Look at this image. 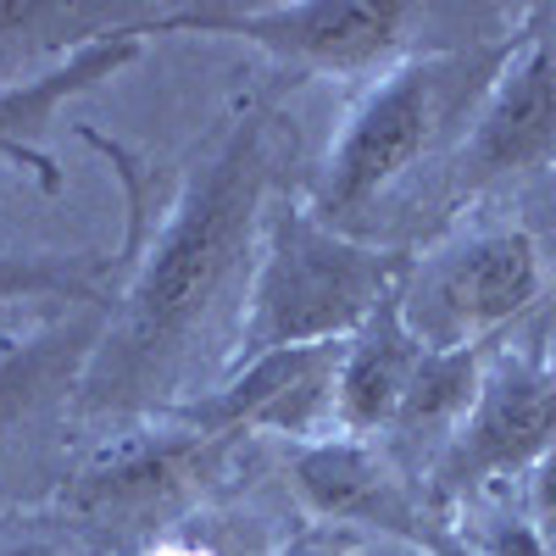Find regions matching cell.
Instances as JSON below:
<instances>
[{
  "label": "cell",
  "instance_id": "6da1fadb",
  "mask_svg": "<svg viewBox=\"0 0 556 556\" xmlns=\"http://www.w3.org/2000/svg\"><path fill=\"white\" fill-rule=\"evenodd\" d=\"M278 156L285 117L267 101H240L195 151L162 223L146 228V206L134 201L128 267L112 262V312L78 379V412H167L217 323L235 306L245 317Z\"/></svg>",
  "mask_w": 556,
  "mask_h": 556
},
{
  "label": "cell",
  "instance_id": "7a4b0ae2",
  "mask_svg": "<svg viewBox=\"0 0 556 556\" xmlns=\"http://www.w3.org/2000/svg\"><path fill=\"white\" fill-rule=\"evenodd\" d=\"M406 273H412L406 251L367 245L345 228L323 223L312 201L273 195L235 356L256 362L267 351L351 340L374 317V306L401 290Z\"/></svg>",
  "mask_w": 556,
  "mask_h": 556
},
{
  "label": "cell",
  "instance_id": "3957f363",
  "mask_svg": "<svg viewBox=\"0 0 556 556\" xmlns=\"http://www.w3.org/2000/svg\"><path fill=\"white\" fill-rule=\"evenodd\" d=\"M506 56L513 51H424L395 62L362 96V106L345 117L340 139L329 146V162H323V178L312 190V212L351 235V223L401 173L424 162L462 117L473 123Z\"/></svg>",
  "mask_w": 556,
  "mask_h": 556
},
{
  "label": "cell",
  "instance_id": "277c9868",
  "mask_svg": "<svg viewBox=\"0 0 556 556\" xmlns=\"http://www.w3.org/2000/svg\"><path fill=\"white\" fill-rule=\"evenodd\" d=\"M417 17L412 0H195L162 7L156 34L245 39L285 73H390Z\"/></svg>",
  "mask_w": 556,
  "mask_h": 556
},
{
  "label": "cell",
  "instance_id": "5b68a950",
  "mask_svg": "<svg viewBox=\"0 0 556 556\" xmlns=\"http://www.w3.org/2000/svg\"><path fill=\"white\" fill-rule=\"evenodd\" d=\"M540 251L523 228H484L440 256L412 262L401 312L429 351L479 345L540 295Z\"/></svg>",
  "mask_w": 556,
  "mask_h": 556
},
{
  "label": "cell",
  "instance_id": "8992f818",
  "mask_svg": "<svg viewBox=\"0 0 556 556\" xmlns=\"http://www.w3.org/2000/svg\"><path fill=\"white\" fill-rule=\"evenodd\" d=\"M556 445V367L540 356H495L468 417L434 462V495H468L490 479L529 473Z\"/></svg>",
  "mask_w": 556,
  "mask_h": 556
},
{
  "label": "cell",
  "instance_id": "52a82bcc",
  "mask_svg": "<svg viewBox=\"0 0 556 556\" xmlns=\"http://www.w3.org/2000/svg\"><path fill=\"white\" fill-rule=\"evenodd\" d=\"M340 362L345 340L329 345H295V351H267L256 362H240V374L195 395L167 406L178 429L217 434V440H240V434H295L306 440H329L323 429L334 424V390H340Z\"/></svg>",
  "mask_w": 556,
  "mask_h": 556
},
{
  "label": "cell",
  "instance_id": "ba28073f",
  "mask_svg": "<svg viewBox=\"0 0 556 556\" xmlns=\"http://www.w3.org/2000/svg\"><path fill=\"white\" fill-rule=\"evenodd\" d=\"M235 440L217 434H195V429H173L162 440L128 445L101 468L78 473V484L62 495L67 513L89 518V523H151V518H173L184 501H195L217 473Z\"/></svg>",
  "mask_w": 556,
  "mask_h": 556
},
{
  "label": "cell",
  "instance_id": "9c48e42d",
  "mask_svg": "<svg viewBox=\"0 0 556 556\" xmlns=\"http://www.w3.org/2000/svg\"><path fill=\"white\" fill-rule=\"evenodd\" d=\"M556 162V45L529 34L523 51L506 56L501 78L490 84L473 128L462 134V190H479L506 173H534Z\"/></svg>",
  "mask_w": 556,
  "mask_h": 556
},
{
  "label": "cell",
  "instance_id": "30bf717a",
  "mask_svg": "<svg viewBox=\"0 0 556 556\" xmlns=\"http://www.w3.org/2000/svg\"><path fill=\"white\" fill-rule=\"evenodd\" d=\"M290 479H295V495L312 506L317 518L384 529L395 540L429 545L434 556H462V545H451L434 529L429 506L390 473V462L379 451H367V440H351V434L306 440L290 456Z\"/></svg>",
  "mask_w": 556,
  "mask_h": 556
},
{
  "label": "cell",
  "instance_id": "8fae6325",
  "mask_svg": "<svg viewBox=\"0 0 556 556\" xmlns=\"http://www.w3.org/2000/svg\"><path fill=\"white\" fill-rule=\"evenodd\" d=\"M146 34H151V28L106 34V39L78 45L73 56L39 67V73H28V78L0 84V167L28 173L45 195H56V190H62V167L51 162V151H45V134L56 128V117H62L78 96L101 89V84L117 78L128 62H139V51H146Z\"/></svg>",
  "mask_w": 556,
  "mask_h": 556
},
{
  "label": "cell",
  "instance_id": "7c38bea8",
  "mask_svg": "<svg viewBox=\"0 0 556 556\" xmlns=\"http://www.w3.org/2000/svg\"><path fill=\"white\" fill-rule=\"evenodd\" d=\"M406 285V278H401ZM424 340L412 334V323L401 312V290L374 306V317L345 340L340 362V390H334V429L351 440H367L395 424V412L406 401V384L424 362Z\"/></svg>",
  "mask_w": 556,
  "mask_h": 556
},
{
  "label": "cell",
  "instance_id": "4fadbf2b",
  "mask_svg": "<svg viewBox=\"0 0 556 556\" xmlns=\"http://www.w3.org/2000/svg\"><path fill=\"white\" fill-rule=\"evenodd\" d=\"M106 312H112V301L67 306L56 323L34 329L28 340L0 345V440L23 424H34L51 401L78 395L84 367L106 334Z\"/></svg>",
  "mask_w": 556,
  "mask_h": 556
},
{
  "label": "cell",
  "instance_id": "5bb4252c",
  "mask_svg": "<svg viewBox=\"0 0 556 556\" xmlns=\"http://www.w3.org/2000/svg\"><path fill=\"white\" fill-rule=\"evenodd\" d=\"M162 7H128V0H0V84L28 78L123 28L156 34Z\"/></svg>",
  "mask_w": 556,
  "mask_h": 556
},
{
  "label": "cell",
  "instance_id": "9a60e30c",
  "mask_svg": "<svg viewBox=\"0 0 556 556\" xmlns=\"http://www.w3.org/2000/svg\"><path fill=\"white\" fill-rule=\"evenodd\" d=\"M479 379H484V362H479V345H462V351H424L417 374L406 384V401L395 412L390 434L401 440H417L429 429H445V440L456 434V424L468 417L473 395H479Z\"/></svg>",
  "mask_w": 556,
  "mask_h": 556
},
{
  "label": "cell",
  "instance_id": "2e32d148",
  "mask_svg": "<svg viewBox=\"0 0 556 556\" xmlns=\"http://www.w3.org/2000/svg\"><path fill=\"white\" fill-rule=\"evenodd\" d=\"M96 306L112 301L106 262L101 256H67V251H0V312L7 306Z\"/></svg>",
  "mask_w": 556,
  "mask_h": 556
},
{
  "label": "cell",
  "instance_id": "e0dca14e",
  "mask_svg": "<svg viewBox=\"0 0 556 556\" xmlns=\"http://www.w3.org/2000/svg\"><path fill=\"white\" fill-rule=\"evenodd\" d=\"M529 523L556 551V445L529 468Z\"/></svg>",
  "mask_w": 556,
  "mask_h": 556
},
{
  "label": "cell",
  "instance_id": "ac0fdd59",
  "mask_svg": "<svg viewBox=\"0 0 556 556\" xmlns=\"http://www.w3.org/2000/svg\"><path fill=\"white\" fill-rule=\"evenodd\" d=\"M473 556H556V551L540 540V529L529 518H506V523H495V529L479 534Z\"/></svg>",
  "mask_w": 556,
  "mask_h": 556
},
{
  "label": "cell",
  "instance_id": "d6986e66",
  "mask_svg": "<svg viewBox=\"0 0 556 556\" xmlns=\"http://www.w3.org/2000/svg\"><path fill=\"white\" fill-rule=\"evenodd\" d=\"M151 556H212V551H201V545H184V540H167V545H156Z\"/></svg>",
  "mask_w": 556,
  "mask_h": 556
},
{
  "label": "cell",
  "instance_id": "ffe728a7",
  "mask_svg": "<svg viewBox=\"0 0 556 556\" xmlns=\"http://www.w3.org/2000/svg\"><path fill=\"white\" fill-rule=\"evenodd\" d=\"M7 556H73V551H62V545H17Z\"/></svg>",
  "mask_w": 556,
  "mask_h": 556
},
{
  "label": "cell",
  "instance_id": "44dd1931",
  "mask_svg": "<svg viewBox=\"0 0 556 556\" xmlns=\"http://www.w3.org/2000/svg\"><path fill=\"white\" fill-rule=\"evenodd\" d=\"M462 556H473V551H462Z\"/></svg>",
  "mask_w": 556,
  "mask_h": 556
},
{
  "label": "cell",
  "instance_id": "7402d4cb",
  "mask_svg": "<svg viewBox=\"0 0 556 556\" xmlns=\"http://www.w3.org/2000/svg\"><path fill=\"white\" fill-rule=\"evenodd\" d=\"M551 45H556V39H551Z\"/></svg>",
  "mask_w": 556,
  "mask_h": 556
}]
</instances>
